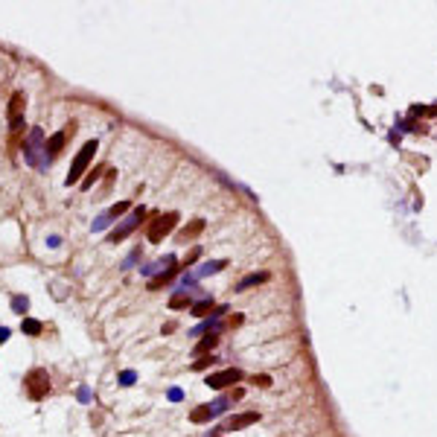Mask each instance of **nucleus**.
Returning <instances> with one entry per match:
<instances>
[{
  "label": "nucleus",
  "instance_id": "10",
  "mask_svg": "<svg viewBox=\"0 0 437 437\" xmlns=\"http://www.w3.org/2000/svg\"><path fill=\"white\" fill-rule=\"evenodd\" d=\"M73 131H76V122H70V125H67V128H61V131H55L53 137L47 140V158H50V161H53L61 149H64V143H67V137H73Z\"/></svg>",
  "mask_w": 437,
  "mask_h": 437
},
{
  "label": "nucleus",
  "instance_id": "24",
  "mask_svg": "<svg viewBox=\"0 0 437 437\" xmlns=\"http://www.w3.org/2000/svg\"><path fill=\"white\" fill-rule=\"evenodd\" d=\"M140 257H143V248H134V251H131V254H128V260H125V263H122V268H131V266H134V263H137V260H140Z\"/></svg>",
  "mask_w": 437,
  "mask_h": 437
},
{
  "label": "nucleus",
  "instance_id": "32",
  "mask_svg": "<svg viewBox=\"0 0 437 437\" xmlns=\"http://www.w3.org/2000/svg\"><path fill=\"white\" fill-rule=\"evenodd\" d=\"M161 332H164V335H169V332H175V324H172V321H169V324H164V329H161Z\"/></svg>",
  "mask_w": 437,
  "mask_h": 437
},
{
  "label": "nucleus",
  "instance_id": "18",
  "mask_svg": "<svg viewBox=\"0 0 437 437\" xmlns=\"http://www.w3.org/2000/svg\"><path fill=\"white\" fill-rule=\"evenodd\" d=\"M187 306H193V300H190L187 291H175V294L169 297V309H187Z\"/></svg>",
  "mask_w": 437,
  "mask_h": 437
},
{
  "label": "nucleus",
  "instance_id": "26",
  "mask_svg": "<svg viewBox=\"0 0 437 437\" xmlns=\"http://www.w3.org/2000/svg\"><path fill=\"white\" fill-rule=\"evenodd\" d=\"M134 376H137L134 370H122V373H120V382L122 385H134Z\"/></svg>",
  "mask_w": 437,
  "mask_h": 437
},
{
  "label": "nucleus",
  "instance_id": "22",
  "mask_svg": "<svg viewBox=\"0 0 437 437\" xmlns=\"http://www.w3.org/2000/svg\"><path fill=\"white\" fill-rule=\"evenodd\" d=\"M114 181H117V172H114V169H108V172H105V181H102V187H99V193H102V195H105V193H111V184H114Z\"/></svg>",
  "mask_w": 437,
  "mask_h": 437
},
{
  "label": "nucleus",
  "instance_id": "5",
  "mask_svg": "<svg viewBox=\"0 0 437 437\" xmlns=\"http://www.w3.org/2000/svg\"><path fill=\"white\" fill-rule=\"evenodd\" d=\"M175 224H178V213H175V210H169V213H158V216L149 221V230H146L149 242H152V245H158L164 236H169V233L175 230Z\"/></svg>",
  "mask_w": 437,
  "mask_h": 437
},
{
  "label": "nucleus",
  "instance_id": "28",
  "mask_svg": "<svg viewBox=\"0 0 437 437\" xmlns=\"http://www.w3.org/2000/svg\"><path fill=\"white\" fill-rule=\"evenodd\" d=\"M181 396H184L181 388H172V390H169V399H172V402H181Z\"/></svg>",
  "mask_w": 437,
  "mask_h": 437
},
{
  "label": "nucleus",
  "instance_id": "25",
  "mask_svg": "<svg viewBox=\"0 0 437 437\" xmlns=\"http://www.w3.org/2000/svg\"><path fill=\"white\" fill-rule=\"evenodd\" d=\"M198 257H201V248H198V245H195V248H193V251H190V254H187V260H184V263H181V268H187V266H193V263H195V260H198Z\"/></svg>",
  "mask_w": 437,
  "mask_h": 437
},
{
  "label": "nucleus",
  "instance_id": "2",
  "mask_svg": "<svg viewBox=\"0 0 437 437\" xmlns=\"http://www.w3.org/2000/svg\"><path fill=\"white\" fill-rule=\"evenodd\" d=\"M24 158L35 169H47L50 158H47V143H44V131L41 128H32L29 137L24 140Z\"/></svg>",
  "mask_w": 437,
  "mask_h": 437
},
{
  "label": "nucleus",
  "instance_id": "3",
  "mask_svg": "<svg viewBox=\"0 0 437 437\" xmlns=\"http://www.w3.org/2000/svg\"><path fill=\"white\" fill-rule=\"evenodd\" d=\"M97 149H99V143L97 140H88L79 152H76V158H73V166H70V172H67V187L70 184H79L82 181V175L91 169V161H94V155H97Z\"/></svg>",
  "mask_w": 437,
  "mask_h": 437
},
{
  "label": "nucleus",
  "instance_id": "14",
  "mask_svg": "<svg viewBox=\"0 0 437 437\" xmlns=\"http://www.w3.org/2000/svg\"><path fill=\"white\" fill-rule=\"evenodd\" d=\"M216 344H218V335L216 332H207V335H201V341L195 344L193 353H195V356H210V350H213Z\"/></svg>",
  "mask_w": 437,
  "mask_h": 437
},
{
  "label": "nucleus",
  "instance_id": "15",
  "mask_svg": "<svg viewBox=\"0 0 437 437\" xmlns=\"http://www.w3.org/2000/svg\"><path fill=\"white\" fill-rule=\"evenodd\" d=\"M268 277H271V274H268V271H257V274H248V277H245V280H242V283H239L236 289L242 291V289H251V286H260V283H266Z\"/></svg>",
  "mask_w": 437,
  "mask_h": 437
},
{
  "label": "nucleus",
  "instance_id": "1",
  "mask_svg": "<svg viewBox=\"0 0 437 437\" xmlns=\"http://www.w3.org/2000/svg\"><path fill=\"white\" fill-rule=\"evenodd\" d=\"M245 393H242V388H236V390H230V393H224L221 399H216V402H204V405H195L193 411H190V423H210L216 414H221L224 408H230L233 402H239Z\"/></svg>",
  "mask_w": 437,
  "mask_h": 437
},
{
  "label": "nucleus",
  "instance_id": "29",
  "mask_svg": "<svg viewBox=\"0 0 437 437\" xmlns=\"http://www.w3.org/2000/svg\"><path fill=\"white\" fill-rule=\"evenodd\" d=\"M254 385H263V388H268V385H271V379H268V376H254Z\"/></svg>",
  "mask_w": 437,
  "mask_h": 437
},
{
  "label": "nucleus",
  "instance_id": "6",
  "mask_svg": "<svg viewBox=\"0 0 437 437\" xmlns=\"http://www.w3.org/2000/svg\"><path fill=\"white\" fill-rule=\"evenodd\" d=\"M24 111H26V94L24 91H15L12 99H9V131H12V140L21 134V125H24Z\"/></svg>",
  "mask_w": 437,
  "mask_h": 437
},
{
  "label": "nucleus",
  "instance_id": "17",
  "mask_svg": "<svg viewBox=\"0 0 437 437\" xmlns=\"http://www.w3.org/2000/svg\"><path fill=\"white\" fill-rule=\"evenodd\" d=\"M102 175H105V169H102V166H94V169H88V175L79 181V184H82V190H91V187H94V181H99Z\"/></svg>",
  "mask_w": 437,
  "mask_h": 437
},
{
  "label": "nucleus",
  "instance_id": "12",
  "mask_svg": "<svg viewBox=\"0 0 437 437\" xmlns=\"http://www.w3.org/2000/svg\"><path fill=\"white\" fill-rule=\"evenodd\" d=\"M178 271H181V266H178V263H172L169 268H164L161 274H155V277H152V283H149V291H158V289L169 286V280H172Z\"/></svg>",
  "mask_w": 437,
  "mask_h": 437
},
{
  "label": "nucleus",
  "instance_id": "27",
  "mask_svg": "<svg viewBox=\"0 0 437 437\" xmlns=\"http://www.w3.org/2000/svg\"><path fill=\"white\" fill-rule=\"evenodd\" d=\"M79 399H82V402H91L94 396H91V390H88V388H79Z\"/></svg>",
  "mask_w": 437,
  "mask_h": 437
},
{
  "label": "nucleus",
  "instance_id": "16",
  "mask_svg": "<svg viewBox=\"0 0 437 437\" xmlns=\"http://www.w3.org/2000/svg\"><path fill=\"white\" fill-rule=\"evenodd\" d=\"M190 309H193V315H195V318H207V315H213V312H216L213 300H198V303H193Z\"/></svg>",
  "mask_w": 437,
  "mask_h": 437
},
{
  "label": "nucleus",
  "instance_id": "8",
  "mask_svg": "<svg viewBox=\"0 0 437 437\" xmlns=\"http://www.w3.org/2000/svg\"><path fill=\"white\" fill-rule=\"evenodd\" d=\"M204 382H207V388H213V390H224V388H233L236 382H242V370L239 367H224V370H218L213 376H207Z\"/></svg>",
  "mask_w": 437,
  "mask_h": 437
},
{
  "label": "nucleus",
  "instance_id": "19",
  "mask_svg": "<svg viewBox=\"0 0 437 437\" xmlns=\"http://www.w3.org/2000/svg\"><path fill=\"white\" fill-rule=\"evenodd\" d=\"M21 329H24L26 335H41V329H44V324H41V321H35V318H24V324H21Z\"/></svg>",
  "mask_w": 437,
  "mask_h": 437
},
{
  "label": "nucleus",
  "instance_id": "31",
  "mask_svg": "<svg viewBox=\"0 0 437 437\" xmlns=\"http://www.w3.org/2000/svg\"><path fill=\"white\" fill-rule=\"evenodd\" d=\"M227 324H230V327H239V324H242V315H230V321H227Z\"/></svg>",
  "mask_w": 437,
  "mask_h": 437
},
{
  "label": "nucleus",
  "instance_id": "30",
  "mask_svg": "<svg viewBox=\"0 0 437 437\" xmlns=\"http://www.w3.org/2000/svg\"><path fill=\"white\" fill-rule=\"evenodd\" d=\"M9 335H12L9 327H0V344H6V341H9Z\"/></svg>",
  "mask_w": 437,
  "mask_h": 437
},
{
  "label": "nucleus",
  "instance_id": "9",
  "mask_svg": "<svg viewBox=\"0 0 437 437\" xmlns=\"http://www.w3.org/2000/svg\"><path fill=\"white\" fill-rule=\"evenodd\" d=\"M251 423H260V414L257 411H245V414H233V417H227L221 426H218V432H239V429H248Z\"/></svg>",
  "mask_w": 437,
  "mask_h": 437
},
{
  "label": "nucleus",
  "instance_id": "23",
  "mask_svg": "<svg viewBox=\"0 0 437 437\" xmlns=\"http://www.w3.org/2000/svg\"><path fill=\"white\" fill-rule=\"evenodd\" d=\"M227 263L224 260H218V263H207V266H201V274H216V271H221Z\"/></svg>",
  "mask_w": 437,
  "mask_h": 437
},
{
  "label": "nucleus",
  "instance_id": "20",
  "mask_svg": "<svg viewBox=\"0 0 437 437\" xmlns=\"http://www.w3.org/2000/svg\"><path fill=\"white\" fill-rule=\"evenodd\" d=\"M216 364V356H198L195 362H193V370H207V367H213Z\"/></svg>",
  "mask_w": 437,
  "mask_h": 437
},
{
  "label": "nucleus",
  "instance_id": "21",
  "mask_svg": "<svg viewBox=\"0 0 437 437\" xmlns=\"http://www.w3.org/2000/svg\"><path fill=\"white\" fill-rule=\"evenodd\" d=\"M12 309H15L18 315H24V312L29 309V297H21V294H18V297H12Z\"/></svg>",
  "mask_w": 437,
  "mask_h": 437
},
{
  "label": "nucleus",
  "instance_id": "13",
  "mask_svg": "<svg viewBox=\"0 0 437 437\" xmlns=\"http://www.w3.org/2000/svg\"><path fill=\"white\" fill-rule=\"evenodd\" d=\"M198 233H204V218H193L190 224H184L175 239H178V242H190V239H195Z\"/></svg>",
  "mask_w": 437,
  "mask_h": 437
},
{
  "label": "nucleus",
  "instance_id": "4",
  "mask_svg": "<svg viewBox=\"0 0 437 437\" xmlns=\"http://www.w3.org/2000/svg\"><path fill=\"white\" fill-rule=\"evenodd\" d=\"M24 390L32 402H41L47 393H50V373L44 367H32L26 376H24Z\"/></svg>",
  "mask_w": 437,
  "mask_h": 437
},
{
  "label": "nucleus",
  "instance_id": "7",
  "mask_svg": "<svg viewBox=\"0 0 437 437\" xmlns=\"http://www.w3.org/2000/svg\"><path fill=\"white\" fill-rule=\"evenodd\" d=\"M143 218H146V207H134V210H131V216L125 218V221H120V224L108 233V242H122V239H125V236H128V233H131L140 221H143Z\"/></svg>",
  "mask_w": 437,
  "mask_h": 437
},
{
  "label": "nucleus",
  "instance_id": "11",
  "mask_svg": "<svg viewBox=\"0 0 437 437\" xmlns=\"http://www.w3.org/2000/svg\"><path fill=\"white\" fill-rule=\"evenodd\" d=\"M131 210V201H117L114 207H111L105 216H99L97 221H94V230H102V227H108L111 221H117V218H122L125 213Z\"/></svg>",
  "mask_w": 437,
  "mask_h": 437
}]
</instances>
